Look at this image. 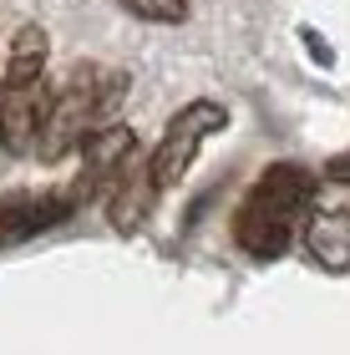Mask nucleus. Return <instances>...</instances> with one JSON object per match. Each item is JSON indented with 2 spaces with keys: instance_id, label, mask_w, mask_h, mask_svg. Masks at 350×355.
<instances>
[{
  "instance_id": "obj_1",
  "label": "nucleus",
  "mask_w": 350,
  "mask_h": 355,
  "mask_svg": "<svg viewBox=\"0 0 350 355\" xmlns=\"http://www.w3.org/2000/svg\"><path fill=\"white\" fill-rule=\"evenodd\" d=\"M127 87H132V76L127 71H112V67H76L67 76V87L51 96V112H46V127H41V142H36V157L41 163H61L71 148H82V137L91 132V122L107 117Z\"/></svg>"
},
{
  "instance_id": "obj_2",
  "label": "nucleus",
  "mask_w": 350,
  "mask_h": 355,
  "mask_svg": "<svg viewBox=\"0 0 350 355\" xmlns=\"http://www.w3.org/2000/svg\"><path fill=\"white\" fill-rule=\"evenodd\" d=\"M224 127H229V112L218 107V102H188L178 117L163 127V137H157V148H152V157H148V173H152L157 193L178 188L183 178H188V168H193L203 137H209V132H224Z\"/></svg>"
},
{
  "instance_id": "obj_3",
  "label": "nucleus",
  "mask_w": 350,
  "mask_h": 355,
  "mask_svg": "<svg viewBox=\"0 0 350 355\" xmlns=\"http://www.w3.org/2000/svg\"><path fill=\"white\" fill-rule=\"evenodd\" d=\"M51 87L46 76H30V82H6L0 87V148L10 157H30L41 142L46 112H51Z\"/></svg>"
},
{
  "instance_id": "obj_4",
  "label": "nucleus",
  "mask_w": 350,
  "mask_h": 355,
  "mask_svg": "<svg viewBox=\"0 0 350 355\" xmlns=\"http://www.w3.org/2000/svg\"><path fill=\"white\" fill-rule=\"evenodd\" d=\"M76 193L56 188V193H10L0 198V249H15L26 239H36L41 229H56L76 214Z\"/></svg>"
},
{
  "instance_id": "obj_5",
  "label": "nucleus",
  "mask_w": 350,
  "mask_h": 355,
  "mask_svg": "<svg viewBox=\"0 0 350 355\" xmlns=\"http://www.w3.org/2000/svg\"><path fill=\"white\" fill-rule=\"evenodd\" d=\"M137 153V132L132 127H102V132H87L82 137V173H76V203H91L112 188V178L127 168V157Z\"/></svg>"
},
{
  "instance_id": "obj_6",
  "label": "nucleus",
  "mask_w": 350,
  "mask_h": 355,
  "mask_svg": "<svg viewBox=\"0 0 350 355\" xmlns=\"http://www.w3.org/2000/svg\"><path fill=\"white\" fill-rule=\"evenodd\" d=\"M290 223L295 214H284V208H274L269 198H259V193L249 188V198L238 203V214H234V239H238V249L249 254V259H279L284 249H290Z\"/></svg>"
},
{
  "instance_id": "obj_7",
  "label": "nucleus",
  "mask_w": 350,
  "mask_h": 355,
  "mask_svg": "<svg viewBox=\"0 0 350 355\" xmlns=\"http://www.w3.org/2000/svg\"><path fill=\"white\" fill-rule=\"evenodd\" d=\"M102 198H107V223H112L122 239L137 234L142 223H148V214H152V198H157V183H152L148 163H137V153H132L127 168L112 178V188H107Z\"/></svg>"
},
{
  "instance_id": "obj_8",
  "label": "nucleus",
  "mask_w": 350,
  "mask_h": 355,
  "mask_svg": "<svg viewBox=\"0 0 350 355\" xmlns=\"http://www.w3.org/2000/svg\"><path fill=\"white\" fill-rule=\"evenodd\" d=\"M305 249H310V259L320 269L345 274L350 269V214H340V208H320V214H310Z\"/></svg>"
},
{
  "instance_id": "obj_9",
  "label": "nucleus",
  "mask_w": 350,
  "mask_h": 355,
  "mask_svg": "<svg viewBox=\"0 0 350 355\" xmlns=\"http://www.w3.org/2000/svg\"><path fill=\"white\" fill-rule=\"evenodd\" d=\"M254 193L269 198L274 208H284V214H299L315 198V173H305L299 163H269L259 173V183H254Z\"/></svg>"
},
{
  "instance_id": "obj_10",
  "label": "nucleus",
  "mask_w": 350,
  "mask_h": 355,
  "mask_svg": "<svg viewBox=\"0 0 350 355\" xmlns=\"http://www.w3.org/2000/svg\"><path fill=\"white\" fill-rule=\"evenodd\" d=\"M46 51H51V41H46L41 26H21L10 41V56H6V82H30V76L46 71Z\"/></svg>"
},
{
  "instance_id": "obj_11",
  "label": "nucleus",
  "mask_w": 350,
  "mask_h": 355,
  "mask_svg": "<svg viewBox=\"0 0 350 355\" xmlns=\"http://www.w3.org/2000/svg\"><path fill=\"white\" fill-rule=\"evenodd\" d=\"M122 10H132L137 21H152V26H183L188 21V0H117Z\"/></svg>"
},
{
  "instance_id": "obj_12",
  "label": "nucleus",
  "mask_w": 350,
  "mask_h": 355,
  "mask_svg": "<svg viewBox=\"0 0 350 355\" xmlns=\"http://www.w3.org/2000/svg\"><path fill=\"white\" fill-rule=\"evenodd\" d=\"M325 183H345L350 188V153H340V157L325 163Z\"/></svg>"
},
{
  "instance_id": "obj_13",
  "label": "nucleus",
  "mask_w": 350,
  "mask_h": 355,
  "mask_svg": "<svg viewBox=\"0 0 350 355\" xmlns=\"http://www.w3.org/2000/svg\"><path fill=\"white\" fill-rule=\"evenodd\" d=\"M299 36H305V46H310V56L320 61V67H330V61H335V56H330V46H320V36H315V31H299Z\"/></svg>"
}]
</instances>
